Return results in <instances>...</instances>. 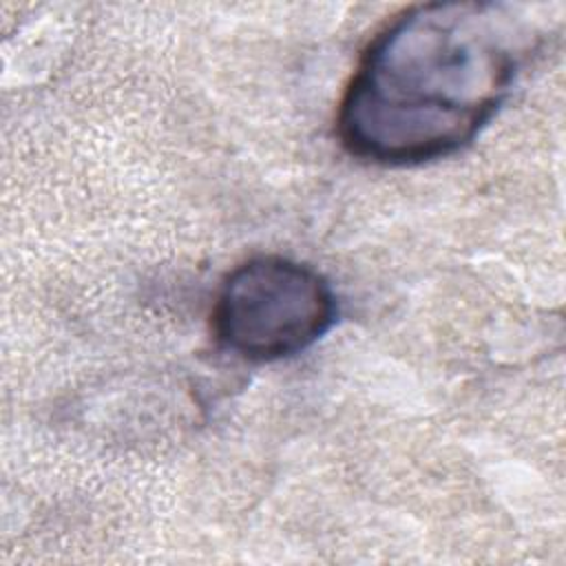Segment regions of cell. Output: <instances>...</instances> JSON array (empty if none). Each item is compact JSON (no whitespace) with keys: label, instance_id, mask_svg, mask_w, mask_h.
I'll return each mask as SVG.
<instances>
[{"label":"cell","instance_id":"1","mask_svg":"<svg viewBox=\"0 0 566 566\" xmlns=\"http://www.w3.org/2000/svg\"><path fill=\"white\" fill-rule=\"evenodd\" d=\"M537 42L539 31L509 4L405 11L369 42L343 95V146L385 166L455 153L502 106Z\"/></svg>","mask_w":566,"mask_h":566},{"label":"cell","instance_id":"2","mask_svg":"<svg viewBox=\"0 0 566 566\" xmlns=\"http://www.w3.org/2000/svg\"><path fill=\"white\" fill-rule=\"evenodd\" d=\"M336 318L329 283L310 265L285 256H254L219 287L212 325L239 358L270 363L314 345Z\"/></svg>","mask_w":566,"mask_h":566}]
</instances>
